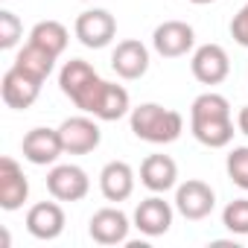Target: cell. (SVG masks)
<instances>
[{"label": "cell", "mask_w": 248, "mask_h": 248, "mask_svg": "<svg viewBox=\"0 0 248 248\" xmlns=\"http://www.w3.org/2000/svg\"><path fill=\"white\" fill-rule=\"evenodd\" d=\"M41 85H44V82L32 79L30 73L18 70V67L12 64V67L3 73V79H0V96H3V102H6L9 108H15V111H27V108L38 99Z\"/></svg>", "instance_id": "obj_13"}, {"label": "cell", "mask_w": 248, "mask_h": 248, "mask_svg": "<svg viewBox=\"0 0 248 248\" xmlns=\"http://www.w3.org/2000/svg\"><path fill=\"white\" fill-rule=\"evenodd\" d=\"M216 207V193L207 181L202 178H187L184 184L175 187V210L190 219V222H202L213 213Z\"/></svg>", "instance_id": "obj_4"}, {"label": "cell", "mask_w": 248, "mask_h": 248, "mask_svg": "<svg viewBox=\"0 0 248 248\" xmlns=\"http://www.w3.org/2000/svg\"><path fill=\"white\" fill-rule=\"evenodd\" d=\"M190 70L202 85H222L231 76V59L222 44H202L193 50Z\"/></svg>", "instance_id": "obj_8"}, {"label": "cell", "mask_w": 248, "mask_h": 248, "mask_svg": "<svg viewBox=\"0 0 248 248\" xmlns=\"http://www.w3.org/2000/svg\"><path fill=\"white\" fill-rule=\"evenodd\" d=\"M231 38L239 47H248V3L233 15V21H231Z\"/></svg>", "instance_id": "obj_25"}, {"label": "cell", "mask_w": 248, "mask_h": 248, "mask_svg": "<svg viewBox=\"0 0 248 248\" xmlns=\"http://www.w3.org/2000/svg\"><path fill=\"white\" fill-rule=\"evenodd\" d=\"M47 190L59 202H82L91 193V178L76 164H56L47 172Z\"/></svg>", "instance_id": "obj_6"}, {"label": "cell", "mask_w": 248, "mask_h": 248, "mask_svg": "<svg viewBox=\"0 0 248 248\" xmlns=\"http://www.w3.org/2000/svg\"><path fill=\"white\" fill-rule=\"evenodd\" d=\"M111 67H114V73L120 79H129V82L146 76V70H149V50H146V44L138 41V38L120 41L114 47V53H111Z\"/></svg>", "instance_id": "obj_15"}, {"label": "cell", "mask_w": 248, "mask_h": 248, "mask_svg": "<svg viewBox=\"0 0 248 248\" xmlns=\"http://www.w3.org/2000/svg\"><path fill=\"white\" fill-rule=\"evenodd\" d=\"M3 3H6V0H3Z\"/></svg>", "instance_id": "obj_28"}, {"label": "cell", "mask_w": 248, "mask_h": 248, "mask_svg": "<svg viewBox=\"0 0 248 248\" xmlns=\"http://www.w3.org/2000/svg\"><path fill=\"white\" fill-rule=\"evenodd\" d=\"M190 132L207 149H225L233 140L231 102L222 93H199L190 105Z\"/></svg>", "instance_id": "obj_1"}, {"label": "cell", "mask_w": 248, "mask_h": 248, "mask_svg": "<svg viewBox=\"0 0 248 248\" xmlns=\"http://www.w3.org/2000/svg\"><path fill=\"white\" fill-rule=\"evenodd\" d=\"M225 170H228V178L248 193V146H236L231 149L228 161H225Z\"/></svg>", "instance_id": "obj_23"}, {"label": "cell", "mask_w": 248, "mask_h": 248, "mask_svg": "<svg viewBox=\"0 0 248 248\" xmlns=\"http://www.w3.org/2000/svg\"><path fill=\"white\" fill-rule=\"evenodd\" d=\"M236 129L248 138V105H242V108H239V114H236Z\"/></svg>", "instance_id": "obj_26"}, {"label": "cell", "mask_w": 248, "mask_h": 248, "mask_svg": "<svg viewBox=\"0 0 248 248\" xmlns=\"http://www.w3.org/2000/svg\"><path fill=\"white\" fill-rule=\"evenodd\" d=\"M129 216L120 207H99L88 222V233L99 245H123L129 239Z\"/></svg>", "instance_id": "obj_12"}, {"label": "cell", "mask_w": 248, "mask_h": 248, "mask_svg": "<svg viewBox=\"0 0 248 248\" xmlns=\"http://www.w3.org/2000/svg\"><path fill=\"white\" fill-rule=\"evenodd\" d=\"M190 3H196V6H207V3H216V0H190Z\"/></svg>", "instance_id": "obj_27"}, {"label": "cell", "mask_w": 248, "mask_h": 248, "mask_svg": "<svg viewBox=\"0 0 248 248\" xmlns=\"http://www.w3.org/2000/svg\"><path fill=\"white\" fill-rule=\"evenodd\" d=\"M76 38L88 47V50H102L114 41L117 35V21L108 9H85L76 24H73Z\"/></svg>", "instance_id": "obj_5"}, {"label": "cell", "mask_w": 248, "mask_h": 248, "mask_svg": "<svg viewBox=\"0 0 248 248\" xmlns=\"http://www.w3.org/2000/svg\"><path fill=\"white\" fill-rule=\"evenodd\" d=\"M30 41L59 59L70 44V32H67V27L62 21H38L32 27V32H30Z\"/></svg>", "instance_id": "obj_21"}, {"label": "cell", "mask_w": 248, "mask_h": 248, "mask_svg": "<svg viewBox=\"0 0 248 248\" xmlns=\"http://www.w3.org/2000/svg\"><path fill=\"white\" fill-rule=\"evenodd\" d=\"M21 152H24V158L32 167H50V164H56L64 155L59 129H47V126L30 129L24 135V140H21Z\"/></svg>", "instance_id": "obj_10"}, {"label": "cell", "mask_w": 248, "mask_h": 248, "mask_svg": "<svg viewBox=\"0 0 248 248\" xmlns=\"http://www.w3.org/2000/svg\"><path fill=\"white\" fill-rule=\"evenodd\" d=\"M105 79H99V73L85 62V59H70L64 62V67L59 70V88L62 93L85 114L93 117V108L99 102Z\"/></svg>", "instance_id": "obj_3"}, {"label": "cell", "mask_w": 248, "mask_h": 248, "mask_svg": "<svg viewBox=\"0 0 248 248\" xmlns=\"http://www.w3.org/2000/svg\"><path fill=\"white\" fill-rule=\"evenodd\" d=\"M129 120H132L135 138L146 140V143H155V146L175 143L184 132V117L172 108L158 105V102H143V105L132 108Z\"/></svg>", "instance_id": "obj_2"}, {"label": "cell", "mask_w": 248, "mask_h": 248, "mask_svg": "<svg viewBox=\"0 0 248 248\" xmlns=\"http://www.w3.org/2000/svg\"><path fill=\"white\" fill-rule=\"evenodd\" d=\"M99 190L108 202H126L135 193V170L126 161H108L99 172Z\"/></svg>", "instance_id": "obj_18"}, {"label": "cell", "mask_w": 248, "mask_h": 248, "mask_svg": "<svg viewBox=\"0 0 248 248\" xmlns=\"http://www.w3.org/2000/svg\"><path fill=\"white\" fill-rule=\"evenodd\" d=\"M64 222H67V216H64V207L59 204V199L56 202H38L27 210V231L44 242L62 236Z\"/></svg>", "instance_id": "obj_16"}, {"label": "cell", "mask_w": 248, "mask_h": 248, "mask_svg": "<svg viewBox=\"0 0 248 248\" xmlns=\"http://www.w3.org/2000/svg\"><path fill=\"white\" fill-rule=\"evenodd\" d=\"M59 135H62L64 155H88L102 143V132L96 126V120H91L85 114L82 117H67L59 126Z\"/></svg>", "instance_id": "obj_9"}, {"label": "cell", "mask_w": 248, "mask_h": 248, "mask_svg": "<svg viewBox=\"0 0 248 248\" xmlns=\"http://www.w3.org/2000/svg\"><path fill=\"white\" fill-rule=\"evenodd\" d=\"M140 184L149 193H167L178 187V164L170 155H146L140 164Z\"/></svg>", "instance_id": "obj_17"}, {"label": "cell", "mask_w": 248, "mask_h": 248, "mask_svg": "<svg viewBox=\"0 0 248 248\" xmlns=\"http://www.w3.org/2000/svg\"><path fill=\"white\" fill-rule=\"evenodd\" d=\"M172 216H175L172 204L164 202L161 193H155L135 207V228L146 236H164L172 228Z\"/></svg>", "instance_id": "obj_14"}, {"label": "cell", "mask_w": 248, "mask_h": 248, "mask_svg": "<svg viewBox=\"0 0 248 248\" xmlns=\"http://www.w3.org/2000/svg\"><path fill=\"white\" fill-rule=\"evenodd\" d=\"M126 114H132L129 91L123 88V85H117V82H105L102 93H99V102L93 108V117L105 120V123H114V120H123Z\"/></svg>", "instance_id": "obj_19"}, {"label": "cell", "mask_w": 248, "mask_h": 248, "mask_svg": "<svg viewBox=\"0 0 248 248\" xmlns=\"http://www.w3.org/2000/svg\"><path fill=\"white\" fill-rule=\"evenodd\" d=\"M15 67L24 70V73H30V76L38 79V82H47V76H50L53 67H56V56L47 53V50H41L38 44L27 41V44L18 50V56H15Z\"/></svg>", "instance_id": "obj_20"}, {"label": "cell", "mask_w": 248, "mask_h": 248, "mask_svg": "<svg viewBox=\"0 0 248 248\" xmlns=\"http://www.w3.org/2000/svg\"><path fill=\"white\" fill-rule=\"evenodd\" d=\"M24 38V24L15 12L0 9V50H12Z\"/></svg>", "instance_id": "obj_24"}, {"label": "cell", "mask_w": 248, "mask_h": 248, "mask_svg": "<svg viewBox=\"0 0 248 248\" xmlns=\"http://www.w3.org/2000/svg\"><path fill=\"white\" fill-rule=\"evenodd\" d=\"M152 47L164 59H181L196 47V30L187 21H164L152 32Z\"/></svg>", "instance_id": "obj_7"}, {"label": "cell", "mask_w": 248, "mask_h": 248, "mask_svg": "<svg viewBox=\"0 0 248 248\" xmlns=\"http://www.w3.org/2000/svg\"><path fill=\"white\" fill-rule=\"evenodd\" d=\"M27 199H30V181L24 175V167L15 158L3 155L0 158V207L12 213L21 210Z\"/></svg>", "instance_id": "obj_11"}, {"label": "cell", "mask_w": 248, "mask_h": 248, "mask_svg": "<svg viewBox=\"0 0 248 248\" xmlns=\"http://www.w3.org/2000/svg\"><path fill=\"white\" fill-rule=\"evenodd\" d=\"M85 3H88V0H85Z\"/></svg>", "instance_id": "obj_29"}, {"label": "cell", "mask_w": 248, "mask_h": 248, "mask_svg": "<svg viewBox=\"0 0 248 248\" xmlns=\"http://www.w3.org/2000/svg\"><path fill=\"white\" fill-rule=\"evenodd\" d=\"M222 225L236 236H248V199L228 202L222 210Z\"/></svg>", "instance_id": "obj_22"}]
</instances>
